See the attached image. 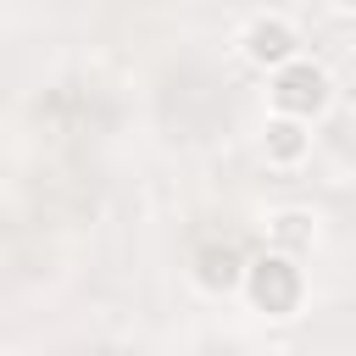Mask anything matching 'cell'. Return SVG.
<instances>
[{
	"instance_id": "obj_1",
	"label": "cell",
	"mask_w": 356,
	"mask_h": 356,
	"mask_svg": "<svg viewBox=\"0 0 356 356\" xmlns=\"http://www.w3.org/2000/svg\"><path fill=\"white\" fill-rule=\"evenodd\" d=\"M328 106V72L306 56H295L289 67L273 72V111L278 117H295V122H312L317 111Z\"/></svg>"
},
{
	"instance_id": "obj_2",
	"label": "cell",
	"mask_w": 356,
	"mask_h": 356,
	"mask_svg": "<svg viewBox=\"0 0 356 356\" xmlns=\"http://www.w3.org/2000/svg\"><path fill=\"white\" fill-rule=\"evenodd\" d=\"M239 284L250 289L256 312H267V317H289V312L300 306V267H295L289 256H278V250L256 256V261L245 267V278H239Z\"/></svg>"
},
{
	"instance_id": "obj_3",
	"label": "cell",
	"mask_w": 356,
	"mask_h": 356,
	"mask_svg": "<svg viewBox=\"0 0 356 356\" xmlns=\"http://www.w3.org/2000/svg\"><path fill=\"white\" fill-rule=\"evenodd\" d=\"M239 44H245V56L256 61V67H289L295 56H300V33L284 22V17H273V11H256L250 22H245V33H239Z\"/></svg>"
},
{
	"instance_id": "obj_4",
	"label": "cell",
	"mask_w": 356,
	"mask_h": 356,
	"mask_svg": "<svg viewBox=\"0 0 356 356\" xmlns=\"http://www.w3.org/2000/svg\"><path fill=\"white\" fill-rule=\"evenodd\" d=\"M261 150H267V161H273V167H295V161L312 150V128H306V122H295V117H273V122H267V134H261Z\"/></svg>"
},
{
	"instance_id": "obj_5",
	"label": "cell",
	"mask_w": 356,
	"mask_h": 356,
	"mask_svg": "<svg viewBox=\"0 0 356 356\" xmlns=\"http://www.w3.org/2000/svg\"><path fill=\"white\" fill-rule=\"evenodd\" d=\"M195 278H200L211 295H228V289L245 278V261H239L234 245H206V250L195 256Z\"/></svg>"
},
{
	"instance_id": "obj_6",
	"label": "cell",
	"mask_w": 356,
	"mask_h": 356,
	"mask_svg": "<svg viewBox=\"0 0 356 356\" xmlns=\"http://www.w3.org/2000/svg\"><path fill=\"white\" fill-rule=\"evenodd\" d=\"M312 234H317V217H312V211H278V217H273V239H278V256H289V250L312 245Z\"/></svg>"
}]
</instances>
